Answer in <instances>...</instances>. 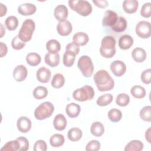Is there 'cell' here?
<instances>
[{
  "instance_id": "f546056e",
  "label": "cell",
  "mask_w": 151,
  "mask_h": 151,
  "mask_svg": "<svg viewBox=\"0 0 151 151\" xmlns=\"http://www.w3.org/2000/svg\"><path fill=\"white\" fill-rule=\"evenodd\" d=\"M65 142L64 137L61 134H54L50 139V143L54 147H59L61 146Z\"/></svg>"
},
{
  "instance_id": "d590c367",
  "label": "cell",
  "mask_w": 151,
  "mask_h": 151,
  "mask_svg": "<svg viewBox=\"0 0 151 151\" xmlns=\"http://www.w3.org/2000/svg\"><path fill=\"white\" fill-rule=\"evenodd\" d=\"M76 56V55L73 53L65 51V52L63 55V61L64 65L67 67H70L73 66V65L74 63Z\"/></svg>"
},
{
  "instance_id": "7dc6e473",
  "label": "cell",
  "mask_w": 151,
  "mask_h": 151,
  "mask_svg": "<svg viewBox=\"0 0 151 151\" xmlns=\"http://www.w3.org/2000/svg\"><path fill=\"white\" fill-rule=\"evenodd\" d=\"M65 51L71 52L73 53L74 54H75L76 55H77L79 53L80 48H79V46H78L74 42H72L66 45Z\"/></svg>"
},
{
  "instance_id": "ba28073f",
  "label": "cell",
  "mask_w": 151,
  "mask_h": 151,
  "mask_svg": "<svg viewBox=\"0 0 151 151\" xmlns=\"http://www.w3.org/2000/svg\"><path fill=\"white\" fill-rule=\"evenodd\" d=\"M136 34L142 38H148L151 35L150 23L146 21H139L135 28Z\"/></svg>"
},
{
  "instance_id": "f35d334b",
  "label": "cell",
  "mask_w": 151,
  "mask_h": 151,
  "mask_svg": "<svg viewBox=\"0 0 151 151\" xmlns=\"http://www.w3.org/2000/svg\"><path fill=\"white\" fill-rule=\"evenodd\" d=\"M130 102V97L126 93H120L116 99V104L120 107H125Z\"/></svg>"
},
{
  "instance_id": "7bdbcfd3",
  "label": "cell",
  "mask_w": 151,
  "mask_h": 151,
  "mask_svg": "<svg viewBox=\"0 0 151 151\" xmlns=\"http://www.w3.org/2000/svg\"><path fill=\"white\" fill-rule=\"evenodd\" d=\"M101 144L97 140H92L90 141L86 146L87 151H97L100 149Z\"/></svg>"
},
{
  "instance_id": "bcb514c9",
  "label": "cell",
  "mask_w": 151,
  "mask_h": 151,
  "mask_svg": "<svg viewBox=\"0 0 151 151\" xmlns=\"http://www.w3.org/2000/svg\"><path fill=\"white\" fill-rule=\"evenodd\" d=\"M34 151H46L47 149V145L44 140H38L35 142L34 145Z\"/></svg>"
},
{
  "instance_id": "30bf717a",
  "label": "cell",
  "mask_w": 151,
  "mask_h": 151,
  "mask_svg": "<svg viewBox=\"0 0 151 151\" xmlns=\"http://www.w3.org/2000/svg\"><path fill=\"white\" fill-rule=\"evenodd\" d=\"M28 75V71L26 67L24 65H18L15 67L12 76L15 81L21 82L25 80Z\"/></svg>"
},
{
  "instance_id": "6da1fadb",
  "label": "cell",
  "mask_w": 151,
  "mask_h": 151,
  "mask_svg": "<svg viewBox=\"0 0 151 151\" xmlns=\"http://www.w3.org/2000/svg\"><path fill=\"white\" fill-rule=\"evenodd\" d=\"M94 83L100 91L112 90L114 86V81L109 73L105 70L97 71L93 77Z\"/></svg>"
},
{
  "instance_id": "ffe728a7",
  "label": "cell",
  "mask_w": 151,
  "mask_h": 151,
  "mask_svg": "<svg viewBox=\"0 0 151 151\" xmlns=\"http://www.w3.org/2000/svg\"><path fill=\"white\" fill-rule=\"evenodd\" d=\"M45 63L51 67H55L58 65L60 61V57L58 53L52 54L48 52L45 54L44 57Z\"/></svg>"
},
{
  "instance_id": "83f0119b",
  "label": "cell",
  "mask_w": 151,
  "mask_h": 151,
  "mask_svg": "<svg viewBox=\"0 0 151 151\" xmlns=\"http://www.w3.org/2000/svg\"><path fill=\"white\" fill-rule=\"evenodd\" d=\"M41 56L36 52H29L26 56L27 63L30 66H37L41 63Z\"/></svg>"
},
{
  "instance_id": "d4e9b609",
  "label": "cell",
  "mask_w": 151,
  "mask_h": 151,
  "mask_svg": "<svg viewBox=\"0 0 151 151\" xmlns=\"http://www.w3.org/2000/svg\"><path fill=\"white\" fill-rule=\"evenodd\" d=\"M90 132L93 136L100 137L102 136L104 132V126L100 122H93L90 127Z\"/></svg>"
},
{
  "instance_id": "8d00e7d4",
  "label": "cell",
  "mask_w": 151,
  "mask_h": 151,
  "mask_svg": "<svg viewBox=\"0 0 151 151\" xmlns=\"http://www.w3.org/2000/svg\"><path fill=\"white\" fill-rule=\"evenodd\" d=\"M107 116L109 119L112 122H118L122 117V111L117 109H112L108 112Z\"/></svg>"
},
{
  "instance_id": "74e56055",
  "label": "cell",
  "mask_w": 151,
  "mask_h": 151,
  "mask_svg": "<svg viewBox=\"0 0 151 151\" xmlns=\"http://www.w3.org/2000/svg\"><path fill=\"white\" fill-rule=\"evenodd\" d=\"M19 145L18 141L16 139L11 140L6 143L4 146L1 149V151H16L19 150Z\"/></svg>"
},
{
  "instance_id": "c3c4849f",
  "label": "cell",
  "mask_w": 151,
  "mask_h": 151,
  "mask_svg": "<svg viewBox=\"0 0 151 151\" xmlns=\"http://www.w3.org/2000/svg\"><path fill=\"white\" fill-rule=\"evenodd\" d=\"M92 2L99 8H105L108 6V2L106 0H93Z\"/></svg>"
},
{
  "instance_id": "7c38bea8",
  "label": "cell",
  "mask_w": 151,
  "mask_h": 151,
  "mask_svg": "<svg viewBox=\"0 0 151 151\" xmlns=\"http://www.w3.org/2000/svg\"><path fill=\"white\" fill-rule=\"evenodd\" d=\"M57 30L61 36H67L70 34L73 30V27L71 22L68 20L60 21L57 26Z\"/></svg>"
},
{
  "instance_id": "836d02e7",
  "label": "cell",
  "mask_w": 151,
  "mask_h": 151,
  "mask_svg": "<svg viewBox=\"0 0 151 151\" xmlns=\"http://www.w3.org/2000/svg\"><path fill=\"white\" fill-rule=\"evenodd\" d=\"M5 24L6 28L9 31H14L17 29L18 25V18L13 15L8 17L5 21Z\"/></svg>"
},
{
  "instance_id": "ac0fdd59",
  "label": "cell",
  "mask_w": 151,
  "mask_h": 151,
  "mask_svg": "<svg viewBox=\"0 0 151 151\" xmlns=\"http://www.w3.org/2000/svg\"><path fill=\"white\" fill-rule=\"evenodd\" d=\"M123 10L127 14L136 12L139 6V2L136 0H124L122 4Z\"/></svg>"
},
{
  "instance_id": "ab89813d",
  "label": "cell",
  "mask_w": 151,
  "mask_h": 151,
  "mask_svg": "<svg viewBox=\"0 0 151 151\" xmlns=\"http://www.w3.org/2000/svg\"><path fill=\"white\" fill-rule=\"evenodd\" d=\"M140 117L144 121L150 122L151 121V106H146L143 107L139 113Z\"/></svg>"
},
{
  "instance_id": "e575fe53",
  "label": "cell",
  "mask_w": 151,
  "mask_h": 151,
  "mask_svg": "<svg viewBox=\"0 0 151 151\" xmlns=\"http://www.w3.org/2000/svg\"><path fill=\"white\" fill-rule=\"evenodd\" d=\"M113 97L111 94L106 93L100 96L97 100L96 103L99 106H106L110 104L113 101Z\"/></svg>"
},
{
  "instance_id": "e0dca14e",
  "label": "cell",
  "mask_w": 151,
  "mask_h": 151,
  "mask_svg": "<svg viewBox=\"0 0 151 151\" xmlns=\"http://www.w3.org/2000/svg\"><path fill=\"white\" fill-rule=\"evenodd\" d=\"M133 44V38L129 35L125 34L121 36L119 40V47L123 50L129 49Z\"/></svg>"
},
{
  "instance_id": "44dd1931",
  "label": "cell",
  "mask_w": 151,
  "mask_h": 151,
  "mask_svg": "<svg viewBox=\"0 0 151 151\" xmlns=\"http://www.w3.org/2000/svg\"><path fill=\"white\" fill-rule=\"evenodd\" d=\"M89 40L88 35L84 32H78L73 37V42L78 46H83L87 44Z\"/></svg>"
},
{
  "instance_id": "1f68e13d",
  "label": "cell",
  "mask_w": 151,
  "mask_h": 151,
  "mask_svg": "<svg viewBox=\"0 0 151 151\" xmlns=\"http://www.w3.org/2000/svg\"><path fill=\"white\" fill-rule=\"evenodd\" d=\"M33 96L37 100H41L46 97L48 95V90L45 87L38 86L33 90Z\"/></svg>"
},
{
  "instance_id": "603a6c76",
  "label": "cell",
  "mask_w": 151,
  "mask_h": 151,
  "mask_svg": "<svg viewBox=\"0 0 151 151\" xmlns=\"http://www.w3.org/2000/svg\"><path fill=\"white\" fill-rule=\"evenodd\" d=\"M81 111L80 106L75 103H71L67 105L65 107V112L68 117L75 118L77 117Z\"/></svg>"
},
{
  "instance_id": "8fae6325",
  "label": "cell",
  "mask_w": 151,
  "mask_h": 151,
  "mask_svg": "<svg viewBox=\"0 0 151 151\" xmlns=\"http://www.w3.org/2000/svg\"><path fill=\"white\" fill-rule=\"evenodd\" d=\"M118 19V16L116 12L111 10H107L104 12V17L102 20V25L103 26L112 27L115 24Z\"/></svg>"
},
{
  "instance_id": "681fc988",
  "label": "cell",
  "mask_w": 151,
  "mask_h": 151,
  "mask_svg": "<svg viewBox=\"0 0 151 151\" xmlns=\"http://www.w3.org/2000/svg\"><path fill=\"white\" fill-rule=\"evenodd\" d=\"M0 45H1V57L2 58L7 54L8 47L6 45L2 42H0Z\"/></svg>"
},
{
  "instance_id": "d6986e66",
  "label": "cell",
  "mask_w": 151,
  "mask_h": 151,
  "mask_svg": "<svg viewBox=\"0 0 151 151\" xmlns=\"http://www.w3.org/2000/svg\"><path fill=\"white\" fill-rule=\"evenodd\" d=\"M67 119L62 114L56 115L53 120V126L57 130L62 131L64 130L67 126Z\"/></svg>"
},
{
  "instance_id": "52a82bcc",
  "label": "cell",
  "mask_w": 151,
  "mask_h": 151,
  "mask_svg": "<svg viewBox=\"0 0 151 151\" xmlns=\"http://www.w3.org/2000/svg\"><path fill=\"white\" fill-rule=\"evenodd\" d=\"M77 67L85 77H90L94 71V65L92 60L88 55H82L78 59Z\"/></svg>"
},
{
  "instance_id": "ee69618b",
  "label": "cell",
  "mask_w": 151,
  "mask_h": 151,
  "mask_svg": "<svg viewBox=\"0 0 151 151\" xmlns=\"http://www.w3.org/2000/svg\"><path fill=\"white\" fill-rule=\"evenodd\" d=\"M16 139L19 142V151H26L29 149V142L26 137L24 136H20Z\"/></svg>"
},
{
  "instance_id": "4316f807",
  "label": "cell",
  "mask_w": 151,
  "mask_h": 151,
  "mask_svg": "<svg viewBox=\"0 0 151 151\" xmlns=\"http://www.w3.org/2000/svg\"><path fill=\"white\" fill-rule=\"evenodd\" d=\"M83 135L81 130L78 127H73L70 129L67 133L68 139L72 142H77L80 140Z\"/></svg>"
},
{
  "instance_id": "9c48e42d",
  "label": "cell",
  "mask_w": 151,
  "mask_h": 151,
  "mask_svg": "<svg viewBox=\"0 0 151 151\" xmlns=\"http://www.w3.org/2000/svg\"><path fill=\"white\" fill-rule=\"evenodd\" d=\"M110 70L116 77L122 76L126 71V65L120 60H115L110 64Z\"/></svg>"
},
{
  "instance_id": "9a60e30c",
  "label": "cell",
  "mask_w": 151,
  "mask_h": 151,
  "mask_svg": "<svg viewBox=\"0 0 151 151\" xmlns=\"http://www.w3.org/2000/svg\"><path fill=\"white\" fill-rule=\"evenodd\" d=\"M37 11L36 6L31 3H24L18 7V12L19 14L24 16L31 15Z\"/></svg>"
},
{
  "instance_id": "4fadbf2b",
  "label": "cell",
  "mask_w": 151,
  "mask_h": 151,
  "mask_svg": "<svg viewBox=\"0 0 151 151\" xmlns=\"http://www.w3.org/2000/svg\"><path fill=\"white\" fill-rule=\"evenodd\" d=\"M32 123L29 118L26 116H21L17 122L18 130L21 133H27L30 130Z\"/></svg>"
},
{
  "instance_id": "2e32d148",
  "label": "cell",
  "mask_w": 151,
  "mask_h": 151,
  "mask_svg": "<svg viewBox=\"0 0 151 151\" xmlns=\"http://www.w3.org/2000/svg\"><path fill=\"white\" fill-rule=\"evenodd\" d=\"M36 76L38 81L42 83H47L50 80L51 73L48 68L42 67L37 71Z\"/></svg>"
},
{
  "instance_id": "8992f818",
  "label": "cell",
  "mask_w": 151,
  "mask_h": 151,
  "mask_svg": "<svg viewBox=\"0 0 151 151\" xmlns=\"http://www.w3.org/2000/svg\"><path fill=\"white\" fill-rule=\"evenodd\" d=\"M54 107L49 101H45L40 104L34 110V116L38 120H42L50 117L53 113Z\"/></svg>"
},
{
  "instance_id": "3957f363",
  "label": "cell",
  "mask_w": 151,
  "mask_h": 151,
  "mask_svg": "<svg viewBox=\"0 0 151 151\" xmlns=\"http://www.w3.org/2000/svg\"><path fill=\"white\" fill-rule=\"evenodd\" d=\"M70 8L74 11H76L79 15L87 17L92 12V6L87 1L74 0L68 1Z\"/></svg>"
},
{
  "instance_id": "f5cc1de1",
  "label": "cell",
  "mask_w": 151,
  "mask_h": 151,
  "mask_svg": "<svg viewBox=\"0 0 151 151\" xmlns=\"http://www.w3.org/2000/svg\"><path fill=\"white\" fill-rule=\"evenodd\" d=\"M0 27H1V38H2L5 34V29L4 28V26L2 23H0Z\"/></svg>"
},
{
  "instance_id": "f1b7e54d",
  "label": "cell",
  "mask_w": 151,
  "mask_h": 151,
  "mask_svg": "<svg viewBox=\"0 0 151 151\" xmlns=\"http://www.w3.org/2000/svg\"><path fill=\"white\" fill-rule=\"evenodd\" d=\"M127 28V21L126 19L122 17H119L118 19L111 27V29L116 32H121L124 31Z\"/></svg>"
},
{
  "instance_id": "d6a6232c",
  "label": "cell",
  "mask_w": 151,
  "mask_h": 151,
  "mask_svg": "<svg viewBox=\"0 0 151 151\" xmlns=\"http://www.w3.org/2000/svg\"><path fill=\"white\" fill-rule=\"evenodd\" d=\"M131 94L136 99H143L145 97L146 92L144 87L140 86H134L130 89Z\"/></svg>"
},
{
  "instance_id": "f907efd6",
  "label": "cell",
  "mask_w": 151,
  "mask_h": 151,
  "mask_svg": "<svg viewBox=\"0 0 151 151\" xmlns=\"http://www.w3.org/2000/svg\"><path fill=\"white\" fill-rule=\"evenodd\" d=\"M0 9H1L0 17H2L3 16L6 15V12H7V8H6V6L5 5H4L2 3H0Z\"/></svg>"
},
{
  "instance_id": "7a4b0ae2",
  "label": "cell",
  "mask_w": 151,
  "mask_h": 151,
  "mask_svg": "<svg viewBox=\"0 0 151 151\" xmlns=\"http://www.w3.org/2000/svg\"><path fill=\"white\" fill-rule=\"evenodd\" d=\"M116 40L110 35L104 37L101 42L100 53L104 58H111L116 54Z\"/></svg>"
},
{
  "instance_id": "b9f144b4",
  "label": "cell",
  "mask_w": 151,
  "mask_h": 151,
  "mask_svg": "<svg viewBox=\"0 0 151 151\" xmlns=\"http://www.w3.org/2000/svg\"><path fill=\"white\" fill-rule=\"evenodd\" d=\"M140 15L144 18H149L151 16V3H145L140 10Z\"/></svg>"
},
{
  "instance_id": "4dcf8cb0",
  "label": "cell",
  "mask_w": 151,
  "mask_h": 151,
  "mask_svg": "<svg viewBox=\"0 0 151 151\" xmlns=\"http://www.w3.org/2000/svg\"><path fill=\"white\" fill-rule=\"evenodd\" d=\"M65 83V78L62 74H55L52 78L51 84L55 88H60L62 87Z\"/></svg>"
},
{
  "instance_id": "484cf974",
  "label": "cell",
  "mask_w": 151,
  "mask_h": 151,
  "mask_svg": "<svg viewBox=\"0 0 151 151\" xmlns=\"http://www.w3.org/2000/svg\"><path fill=\"white\" fill-rule=\"evenodd\" d=\"M46 48L48 52L52 54L58 53L61 50V44L58 41L52 39L50 40L46 43Z\"/></svg>"
},
{
  "instance_id": "5bb4252c",
  "label": "cell",
  "mask_w": 151,
  "mask_h": 151,
  "mask_svg": "<svg viewBox=\"0 0 151 151\" xmlns=\"http://www.w3.org/2000/svg\"><path fill=\"white\" fill-rule=\"evenodd\" d=\"M68 11L67 6L64 5H58L55 6L54 10V15L57 20L59 22L66 20L68 17Z\"/></svg>"
},
{
  "instance_id": "f6af8a7d",
  "label": "cell",
  "mask_w": 151,
  "mask_h": 151,
  "mask_svg": "<svg viewBox=\"0 0 151 151\" xmlns=\"http://www.w3.org/2000/svg\"><path fill=\"white\" fill-rule=\"evenodd\" d=\"M151 69L148 68L144 70L140 76V79L142 81L146 84H149L151 83Z\"/></svg>"
},
{
  "instance_id": "cb8c5ba5",
  "label": "cell",
  "mask_w": 151,
  "mask_h": 151,
  "mask_svg": "<svg viewBox=\"0 0 151 151\" xmlns=\"http://www.w3.org/2000/svg\"><path fill=\"white\" fill-rule=\"evenodd\" d=\"M143 143L139 140L130 141L125 146V151H140L143 149Z\"/></svg>"
},
{
  "instance_id": "5b68a950",
  "label": "cell",
  "mask_w": 151,
  "mask_h": 151,
  "mask_svg": "<svg viewBox=\"0 0 151 151\" xmlns=\"http://www.w3.org/2000/svg\"><path fill=\"white\" fill-rule=\"evenodd\" d=\"M95 94L93 88L88 85H85L75 90L73 93V97L78 101H85L93 99Z\"/></svg>"
},
{
  "instance_id": "816d5d0a",
  "label": "cell",
  "mask_w": 151,
  "mask_h": 151,
  "mask_svg": "<svg viewBox=\"0 0 151 151\" xmlns=\"http://www.w3.org/2000/svg\"><path fill=\"white\" fill-rule=\"evenodd\" d=\"M145 139L149 143H150V127H149L146 131Z\"/></svg>"
},
{
  "instance_id": "277c9868",
  "label": "cell",
  "mask_w": 151,
  "mask_h": 151,
  "mask_svg": "<svg viewBox=\"0 0 151 151\" xmlns=\"http://www.w3.org/2000/svg\"><path fill=\"white\" fill-rule=\"evenodd\" d=\"M35 28V24L34 21L31 19H27L23 22L18 37L23 42H28L31 40Z\"/></svg>"
},
{
  "instance_id": "7402d4cb",
  "label": "cell",
  "mask_w": 151,
  "mask_h": 151,
  "mask_svg": "<svg viewBox=\"0 0 151 151\" xmlns=\"http://www.w3.org/2000/svg\"><path fill=\"white\" fill-rule=\"evenodd\" d=\"M132 57L134 61L137 63H142L146 60L147 54L143 48L137 47L133 50L132 52Z\"/></svg>"
},
{
  "instance_id": "60d3db41",
  "label": "cell",
  "mask_w": 151,
  "mask_h": 151,
  "mask_svg": "<svg viewBox=\"0 0 151 151\" xmlns=\"http://www.w3.org/2000/svg\"><path fill=\"white\" fill-rule=\"evenodd\" d=\"M11 46L13 49L15 50H19L25 46V42L21 40L18 35H17L12 38L11 41Z\"/></svg>"
}]
</instances>
